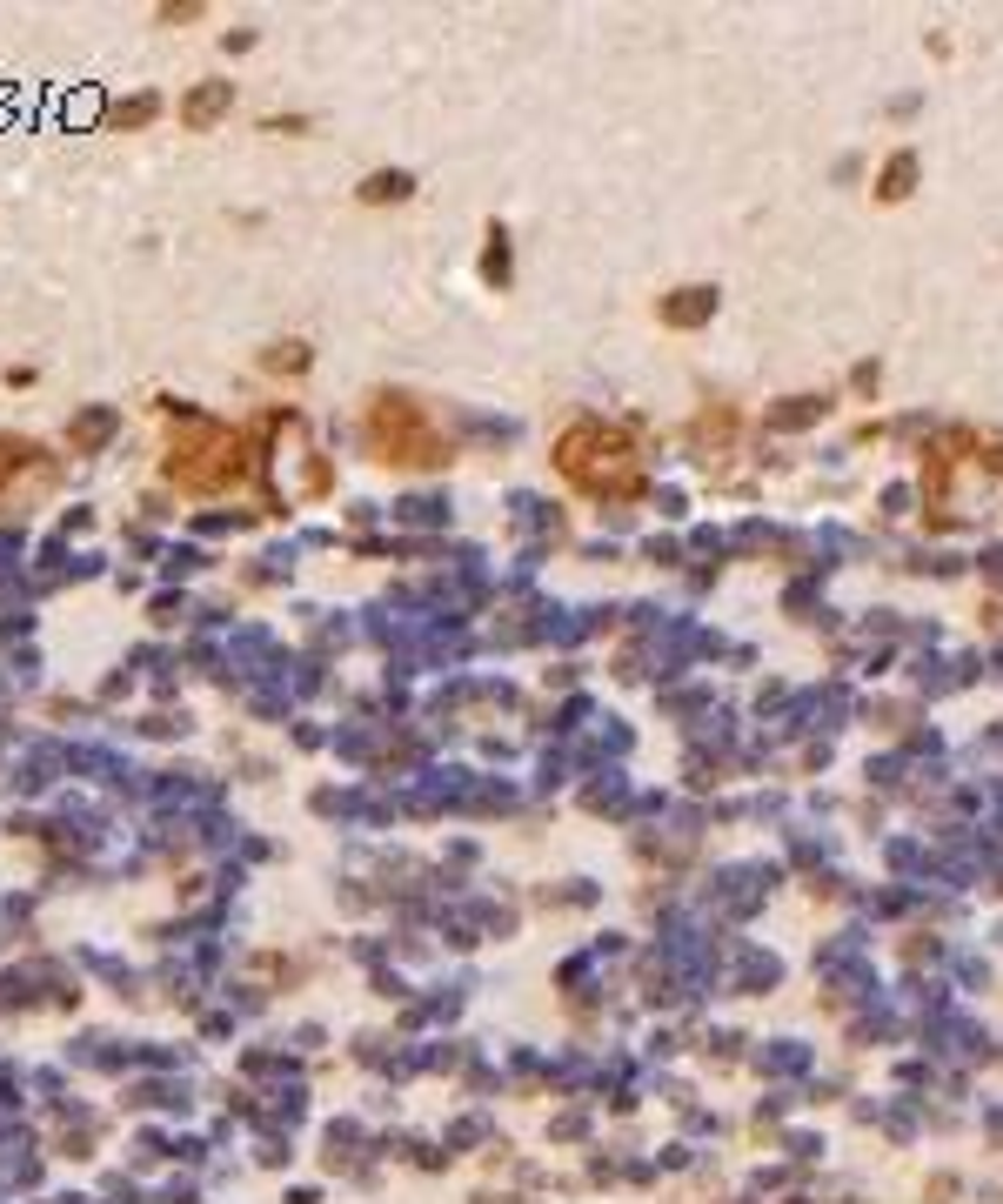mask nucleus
Instances as JSON below:
<instances>
[{
  "label": "nucleus",
  "mask_w": 1003,
  "mask_h": 1204,
  "mask_svg": "<svg viewBox=\"0 0 1003 1204\" xmlns=\"http://www.w3.org/2000/svg\"><path fill=\"white\" fill-rule=\"evenodd\" d=\"M482 275H489V281H508V248H489V261H482Z\"/></svg>",
  "instance_id": "nucleus-12"
},
{
  "label": "nucleus",
  "mask_w": 1003,
  "mask_h": 1204,
  "mask_svg": "<svg viewBox=\"0 0 1003 1204\" xmlns=\"http://www.w3.org/2000/svg\"><path fill=\"white\" fill-rule=\"evenodd\" d=\"M161 475L175 482L181 495H228L234 482L248 475V442L234 429H221V422L188 415V422H181V435L167 442Z\"/></svg>",
  "instance_id": "nucleus-1"
},
{
  "label": "nucleus",
  "mask_w": 1003,
  "mask_h": 1204,
  "mask_svg": "<svg viewBox=\"0 0 1003 1204\" xmlns=\"http://www.w3.org/2000/svg\"><path fill=\"white\" fill-rule=\"evenodd\" d=\"M910 175H916V167H910V154H897V161H889V175H883V188H877V194H883V202H897V194L910 188Z\"/></svg>",
  "instance_id": "nucleus-8"
},
{
  "label": "nucleus",
  "mask_w": 1003,
  "mask_h": 1204,
  "mask_svg": "<svg viewBox=\"0 0 1003 1204\" xmlns=\"http://www.w3.org/2000/svg\"><path fill=\"white\" fill-rule=\"evenodd\" d=\"M268 134H308V115H268Z\"/></svg>",
  "instance_id": "nucleus-11"
},
{
  "label": "nucleus",
  "mask_w": 1003,
  "mask_h": 1204,
  "mask_svg": "<svg viewBox=\"0 0 1003 1204\" xmlns=\"http://www.w3.org/2000/svg\"><path fill=\"white\" fill-rule=\"evenodd\" d=\"M107 435H115V415H107V408H94V415H81L74 429H67V442H74V449H101Z\"/></svg>",
  "instance_id": "nucleus-7"
},
{
  "label": "nucleus",
  "mask_w": 1003,
  "mask_h": 1204,
  "mask_svg": "<svg viewBox=\"0 0 1003 1204\" xmlns=\"http://www.w3.org/2000/svg\"><path fill=\"white\" fill-rule=\"evenodd\" d=\"M268 368H288V375H302V368H308V348H302V342H281L275 356H268Z\"/></svg>",
  "instance_id": "nucleus-10"
},
{
  "label": "nucleus",
  "mask_w": 1003,
  "mask_h": 1204,
  "mask_svg": "<svg viewBox=\"0 0 1003 1204\" xmlns=\"http://www.w3.org/2000/svg\"><path fill=\"white\" fill-rule=\"evenodd\" d=\"M362 435H369V456L388 462V469H442V462H456L448 435L435 429V415L415 402V395H388V389H381L369 402Z\"/></svg>",
  "instance_id": "nucleus-2"
},
{
  "label": "nucleus",
  "mask_w": 1003,
  "mask_h": 1204,
  "mask_svg": "<svg viewBox=\"0 0 1003 1204\" xmlns=\"http://www.w3.org/2000/svg\"><path fill=\"white\" fill-rule=\"evenodd\" d=\"M221 115H234V81H201V88L181 94V127L188 134H208Z\"/></svg>",
  "instance_id": "nucleus-4"
},
{
  "label": "nucleus",
  "mask_w": 1003,
  "mask_h": 1204,
  "mask_svg": "<svg viewBox=\"0 0 1003 1204\" xmlns=\"http://www.w3.org/2000/svg\"><path fill=\"white\" fill-rule=\"evenodd\" d=\"M556 469L569 475L575 489H589V495H629L635 482H642L635 449L616 429H602V422H575V429L562 435V442H556Z\"/></svg>",
  "instance_id": "nucleus-3"
},
{
  "label": "nucleus",
  "mask_w": 1003,
  "mask_h": 1204,
  "mask_svg": "<svg viewBox=\"0 0 1003 1204\" xmlns=\"http://www.w3.org/2000/svg\"><path fill=\"white\" fill-rule=\"evenodd\" d=\"M362 202H369V208H388V202H408V194H415V175H408V167H375V175L369 181H362Z\"/></svg>",
  "instance_id": "nucleus-5"
},
{
  "label": "nucleus",
  "mask_w": 1003,
  "mask_h": 1204,
  "mask_svg": "<svg viewBox=\"0 0 1003 1204\" xmlns=\"http://www.w3.org/2000/svg\"><path fill=\"white\" fill-rule=\"evenodd\" d=\"M710 308H716V295H710V288H683L676 302H662V321H676V329H696V321L710 315Z\"/></svg>",
  "instance_id": "nucleus-6"
},
{
  "label": "nucleus",
  "mask_w": 1003,
  "mask_h": 1204,
  "mask_svg": "<svg viewBox=\"0 0 1003 1204\" xmlns=\"http://www.w3.org/2000/svg\"><path fill=\"white\" fill-rule=\"evenodd\" d=\"M140 121H154V101L140 94V101H121L115 115H107V127H140Z\"/></svg>",
  "instance_id": "nucleus-9"
}]
</instances>
